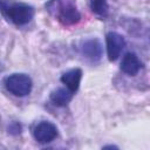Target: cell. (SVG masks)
<instances>
[{
    "instance_id": "cell-1",
    "label": "cell",
    "mask_w": 150,
    "mask_h": 150,
    "mask_svg": "<svg viewBox=\"0 0 150 150\" xmlns=\"http://www.w3.org/2000/svg\"><path fill=\"white\" fill-rule=\"evenodd\" d=\"M46 8L63 26H73L81 19L75 0H50Z\"/></svg>"
},
{
    "instance_id": "cell-9",
    "label": "cell",
    "mask_w": 150,
    "mask_h": 150,
    "mask_svg": "<svg viewBox=\"0 0 150 150\" xmlns=\"http://www.w3.org/2000/svg\"><path fill=\"white\" fill-rule=\"evenodd\" d=\"M71 98H73V91H70L67 87L57 88L50 93V101L57 107L66 105L67 103L70 102Z\"/></svg>"
},
{
    "instance_id": "cell-5",
    "label": "cell",
    "mask_w": 150,
    "mask_h": 150,
    "mask_svg": "<svg viewBox=\"0 0 150 150\" xmlns=\"http://www.w3.org/2000/svg\"><path fill=\"white\" fill-rule=\"evenodd\" d=\"M33 136L39 143H42V144L50 143L57 137V128L52 122L43 121V122H40L34 128Z\"/></svg>"
},
{
    "instance_id": "cell-8",
    "label": "cell",
    "mask_w": 150,
    "mask_h": 150,
    "mask_svg": "<svg viewBox=\"0 0 150 150\" xmlns=\"http://www.w3.org/2000/svg\"><path fill=\"white\" fill-rule=\"evenodd\" d=\"M82 79V70L80 68H74L70 69L66 73L62 74L61 76V82L73 93L77 91L80 87V82Z\"/></svg>"
},
{
    "instance_id": "cell-7",
    "label": "cell",
    "mask_w": 150,
    "mask_h": 150,
    "mask_svg": "<svg viewBox=\"0 0 150 150\" xmlns=\"http://www.w3.org/2000/svg\"><path fill=\"white\" fill-rule=\"evenodd\" d=\"M141 67H142V63L135 53L129 52L123 56L121 62V70L127 75H130V76L136 75L139 71Z\"/></svg>"
},
{
    "instance_id": "cell-6",
    "label": "cell",
    "mask_w": 150,
    "mask_h": 150,
    "mask_svg": "<svg viewBox=\"0 0 150 150\" xmlns=\"http://www.w3.org/2000/svg\"><path fill=\"white\" fill-rule=\"evenodd\" d=\"M81 52L88 60L96 62L102 56V46L97 39H89L82 42Z\"/></svg>"
},
{
    "instance_id": "cell-10",
    "label": "cell",
    "mask_w": 150,
    "mask_h": 150,
    "mask_svg": "<svg viewBox=\"0 0 150 150\" xmlns=\"http://www.w3.org/2000/svg\"><path fill=\"white\" fill-rule=\"evenodd\" d=\"M88 4H89L90 9L95 14L101 15V16H105L108 14L109 6H108L107 0H88Z\"/></svg>"
},
{
    "instance_id": "cell-2",
    "label": "cell",
    "mask_w": 150,
    "mask_h": 150,
    "mask_svg": "<svg viewBox=\"0 0 150 150\" xmlns=\"http://www.w3.org/2000/svg\"><path fill=\"white\" fill-rule=\"evenodd\" d=\"M5 87L14 96L22 97L30 93L33 83L28 75L22 73H14L5 79Z\"/></svg>"
},
{
    "instance_id": "cell-11",
    "label": "cell",
    "mask_w": 150,
    "mask_h": 150,
    "mask_svg": "<svg viewBox=\"0 0 150 150\" xmlns=\"http://www.w3.org/2000/svg\"><path fill=\"white\" fill-rule=\"evenodd\" d=\"M103 149H117L116 145H104Z\"/></svg>"
},
{
    "instance_id": "cell-3",
    "label": "cell",
    "mask_w": 150,
    "mask_h": 150,
    "mask_svg": "<svg viewBox=\"0 0 150 150\" xmlns=\"http://www.w3.org/2000/svg\"><path fill=\"white\" fill-rule=\"evenodd\" d=\"M7 15L12 22L18 26L28 23L34 15V9L32 6L26 4H14L7 9Z\"/></svg>"
},
{
    "instance_id": "cell-4",
    "label": "cell",
    "mask_w": 150,
    "mask_h": 150,
    "mask_svg": "<svg viewBox=\"0 0 150 150\" xmlns=\"http://www.w3.org/2000/svg\"><path fill=\"white\" fill-rule=\"evenodd\" d=\"M105 43H107V55L109 61H116L125 47L124 38L116 32H109L105 35Z\"/></svg>"
}]
</instances>
